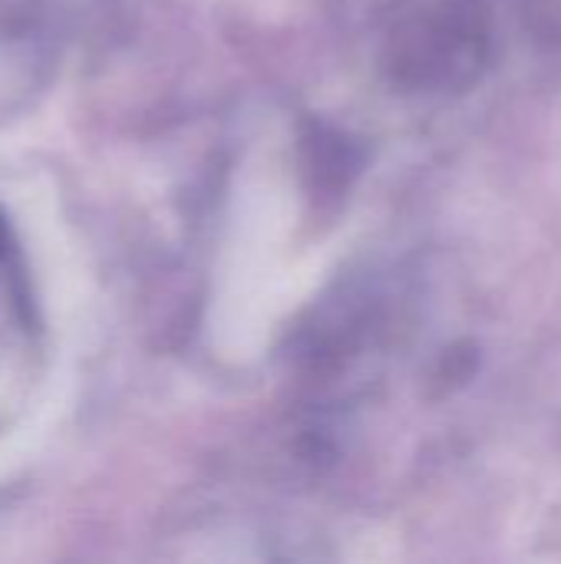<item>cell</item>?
Listing matches in <instances>:
<instances>
[{
  "mask_svg": "<svg viewBox=\"0 0 561 564\" xmlns=\"http://www.w3.org/2000/svg\"><path fill=\"white\" fill-rule=\"evenodd\" d=\"M0 254H3V225H0Z\"/></svg>",
  "mask_w": 561,
  "mask_h": 564,
  "instance_id": "obj_1",
  "label": "cell"
}]
</instances>
